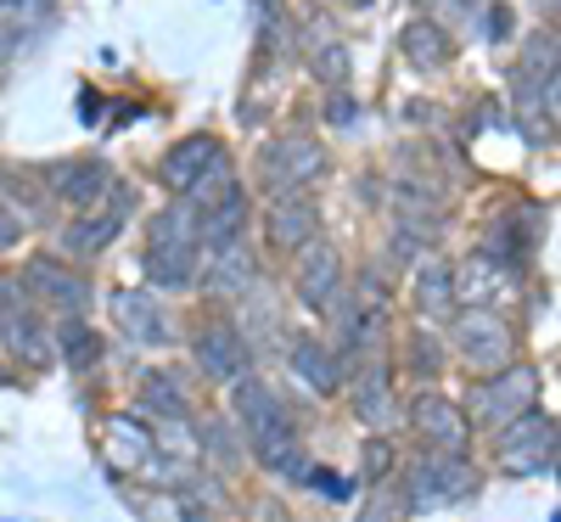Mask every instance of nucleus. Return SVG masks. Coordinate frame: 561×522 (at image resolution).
<instances>
[{
  "label": "nucleus",
  "mask_w": 561,
  "mask_h": 522,
  "mask_svg": "<svg viewBox=\"0 0 561 522\" xmlns=\"http://www.w3.org/2000/svg\"><path fill=\"white\" fill-rule=\"evenodd\" d=\"M197 264H203V230H197V208L174 197L169 208H158L147 219V275L158 287L180 293L197 281Z\"/></svg>",
  "instance_id": "1"
},
{
  "label": "nucleus",
  "mask_w": 561,
  "mask_h": 522,
  "mask_svg": "<svg viewBox=\"0 0 561 522\" xmlns=\"http://www.w3.org/2000/svg\"><path fill=\"white\" fill-rule=\"evenodd\" d=\"M511 102H517L523 124H528V140H545L556 135V34H534L517 57V73H511Z\"/></svg>",
  "instance_id": "2"
},
{
  "label": "nucleus",
  "mask_w": 561,
  "mask_h": 522,
  "mask_svg": "<svg viewBox=\"0 0 561 522\" xmlns=\"http://www.w3.org/2000/svg\"><path fill=\"white\" fill-rule=\"evenodd\" d=\"M325 174V147L314 135H275L264 140L259 152V180L270 197H287V192H304V185H314Z\"/></svg>",
  "instance_id": "3"
},
{
  "label": "nucleus",
  "mask_w": 561,
  "mask_h": 522,
  "mask_svg": "<svg viewBox=\"0 0 561 522\" xmlns=\"http://www.w3.org/2000/svg\"><path fill=\"white\" fill-rule=\"evenodd\" d=\"M500 466L517 472V478L556 466V421L539 416L534 405H528L523 416H511V421L500 427Z\"/></svg>",
  "instance_id": "4"
},
{
  "label": "nucleus",
  "mask_w": 561,
  "mask_h": 522,
  "mask_svg": "<svg viewBox=\"0 0 561 522\" xmlns=\"http://www.w3.org/2000/svg\"><path fill=\"white\" fill-rule=\"evenodd\" d=\"M466 495H478V472L466 466V455H444V450H433V455H421L415 461V472H410V500L415 506H455V500H466Z\"/></svg>",
  "instance_id": "5"
},
{
  "label": "nucleus",
  "mask_w": 561,
  "mask_h": 522,
  "mask_svg": "<svg viewBox=\"0 0 561 522\" xmlns=\"http://www.w3.org/2000/svg\"><path fill=\"white\" fill-rule=\"evenodd\" d=\"M534 394H539V371L534 365H500L489 383L472 394V410H478V421H494V427H505L511 416H523L528 405H534Z\"/></svg>",
  "instance_id": "6"
},
{
  "label": "nucleus",
  "mask_w": 561,
  "mask_h": 522,
  "mask_svg": "<svg viewBox=\"0 0 561 522\" xmlns=\"http://www.w3.org/2000/svg\"><path fill=\"white\" fill-rule=\"evenodd\" d=\"M192 354H197L203 376H214V383H237V376H248V365H253V343L242 338L237 320H208L192 338Z\"/></svg>",
  "instance_id": "7"
},
{
  "label": "nucleus",
  "mask_w": 561,
  "mask_h": 522,
  "mask_svg": "<svg viewBox=\"0 0 561 522\" xmlns=\"http://www.w3.org/2000/svg\"><path fill=\"white\" fill-rule=\"evenodd\" d=\"M455 349L472 360L478 371H500L511 365V326L494 309H460L455 315Z\"/></svg>",
  "instance_id": "8"
},
{
  "label": "nucleus",
  "mask_w": 561,
  "mask_h": 522,
  "mask_svg": "<svg viewBox=\"0 0 561 522\" xmlns=\"http://www.w3.org/2000/svg\"><path fill=\"white\" fill-rule=\"evenodd\" d=\"M230 405H237V421L248 427L253 444H270V439H287V433H293L287 399H275V388L259 383V376H237V394H230Z\"/></svg>",
  "instance_id": "9"
},
{
  "label": "nucleus",
  "mask_w": 561,
  "mask_h": 522,
  "mask_svg": "<svg viewBox=\"0 0 561 522\" xmlns=\"http://www.w3.org/2000/svg\"><path fill=\"white\" fill-rule=\"evenodd\" d=\"M410 427H415V439L427 444V450H444V455H466V416L460 405L438 399V394H421L410 405Z\"/></svg>",
  "instance_id": "10"
},
{
  "label": "nucleus",
  "mask_w": 561,
  "mask_h": 522,
  "mask_svg": "<svg viewBox=\"0 0 561 522\" xmlns=\"http://www.w3.org/2000/svg\"><path fill=\"white\" fill-rule=\"evenodd\" d=\"M214 163H225L219 135H185L180 147H169V152H163V169H158V174H163V185H169L174 197H185V192H192V185H197Z\"/></svg>",
  "instance_id": "11"
},
{
  "label": "nucleus",
  "mask_w": 561,
  "mask_h": 522,
  "mask_svg": "<svg viewBox=\"0 0 561 522\" xmlns=\"http://www.w3.org/2000/svg\"><path fill=\"white\" fill-rule=\"evenodd\" d=\"M298 253H304V259H298L293 287H298V298H304L309 309H325V304L343 293V259H337V248H325V242H304Z\"/></svg>",
  "instance_id": "12"
},
{
  "label": "nucleus",
  "mask_w": 561,
  "mask_h": 522,
  "mask_svg": "<svg viewBox=\"0 0 561 522\" xmlns=\"http://www.w3.org/2000/svg\"><path fill=\"white\" fill-rule=\"evenodd\" d=\"M314 230H320V208L309 192L275 197V208H270V248L275 253H298L304 242H314Z\"/></svg>",
  "instance_id": "13"
},
{
  "label": "nucleus",
  "mask_w": 561,
  "mask_h": 522,
  "mask_svg": "<svg viewBox=\"0 0 561 522\" xmlns=\"http://www.w3.org/2000/svg\"><path fill=\"white\" fill-rule=\"evenodd\" d=\"M28 293H39L57 315H84L90 309V281L73 275V270H62L57 259H34L28 264Z\"/></svg>",
  "instance_id": "14"
},
{
  "label": "nucleus",
  "mask_w": 561,
  "mask_h": 522,
  "mask_svg": "<svg viewBox=\"0 0 561 522\" xmlns=\"http://www.w3.org/2000/svg\"><path fill=\"white\" fill-rule=\"evenodd\" d=\"M113 315H118V326L129 331L135 343H152V349L174 343L169 309H163L158 298H147V293H113Z\"/></svg>",
  "instance_id": "15"
},
{
  "label": "nucleus",
  "mask_w": 561,
  "mask_h": 522,
  "mask_svg": "<svg viewBox=\"0 0 561 522\" xmlns=\"http://www.w3.org/2000/svg\"><path fill=\"white\" fill-rule=\"evenodd\" d=\"M511 281H517V270L483 253V259H472V264H460V270H455V304H466V309H489V298H505V293H511Z\"/></svg>",
  "instance_id": "16"
},
{
  "label": "nucleus",
  "mask_w": 561,
  "mask_h": 522,
  "mask_svg": "<svg viewBox=\"0 0 561 522\" xmlns=\"http://www.w3.org/2000/svg\"><path fill=\"white\" fill-rule=\"evenodd\" d=\"M0 343H7L12 360H28V365H45V360H51V331H45L39 315L23 309V304L0 309Z\"/></svg>",
  "instance_id": "17"
},
{
  "label": "nucleus",
  "mask_w": 561,
  "mask_h": 522,
  "mask_svg": "<svg viewBox=\"0 0 561 522\" xmlns=\"http://www.w3.org/2000/svg\"><path fill=\"white\" fill-rule=\"evenodd\" d=\"M51 192H57L68 208H96V203L113 192V174H107V163H96V158H79V163H62V169L51 174Z\"/></svg>",
  "instance_id": "18"
},
{
  "label": "nucleus",
  "mask_w": 561,
  "mask_h": 522,
  "mask_svg": "<svg viewBox=\"0 0 561 522\" xmlns=\"http://www.w3.org/2000/svg\"><path fill=\"white\" fill-rule=\"evenodd\" d=\"M304 57H309V73H314L320 84H332V90H343L348 73H354L348 45H343L332 29H325V23H309V34H304Z\"/></svg>",
  "instance_id": "19"
},
{
  "label": "nucleus",
  "mask_w": 561,
  "mask_h": 522,
  "mask_svg": "<svg viewBox=\"0 0 561 522\" xmlns=\"http://www.w3.org/2000/svg\"><path fill=\"white\" fill-rule=\"evenodd\" d=\"M449 57H455V45H449V29H444V23L415 18V23L404 29V63H410V68L438 73V68H449Z\"/></svg>",
  "instance_id": "20"
},
{
  "label": "nucleus",
  "mask_w": 561,
  "mask_h": 522,
  "mask_svg": "<svg viewBox=\"0 0 561 522\" xmlns=\"http://www.w3.org/2000/svg\"><path fill=\"white\" fill-rule=\"evenodd\" d=\"M293 371L304 376L314 394H337V388H343V360H337V349H325V343H314V338H298V343H293Z\"/></svg>",
  "instance_id": "21"
},
{
  "label": "nucleus",
  "mask_w": 561,
  "mask_h": 522,
  "mask_svg": "<svg viewBox=\"0 0 561 522\" xmlns=\"http://www.w3.org/2000/svg\"><path fill=\"white\" fill-rule=\"evenodd\" d=\"M242 225H248V197H242V185H237V192H225L219 203H208V208L197 214L203 242H214V248H230V242L242 236Z\"/></svg>",
  "instance_id": "22"
},
{
  "label": "nucleus",
  "mask_w": 561,
  "mask_h": 522,
  "mask_svg": "<svg viewBox=\"0 0 561 522\" xmlns=\"http://www.w3.org/2000/svg\"><path fill=\"white\" fill-rule=\"evenodd\" d=\"M415 298H421V315L455 320V270L444 259H427L415 270Z\"/></svg>",
  "instance_id": "23"
},
{
  "label": "nucleus",
  "mask_w": 561,
  "mask_h": 522,
  "mask_svg": "<svg viewBox=\"0 0 561 522\" xmlns=\"http://www.w3.org/2000/svg\"><path fill=\"white\" fill-rule=\"evenodd\" d=\"M57 360L73 365V371H90V365L102 360V331L84 326L79 315H62L57 320Z\"/></svg>",
  "instance_id": "24"
},
{
  "label": "nucleus",
  "mask_w": 561,
  "mask_h": 522,
  "mask_svg": "<svg viewBox=\"0 0 561 522\" xmlns=\"http://www.w3.org/2000/svg\"><path fill=\"white\" fill-rule=\"evenodd\" d=\"M203 287L214 293V298H237V293H248L253 287V259L230 242V248H219V259H214V270L203 275Z\"/></svg>",
  "instance_id": "25"
},
{
  "label": "nucleus",
  "mask_w": 561,
  "mask_h": 522,
  "mask_svg": "<svg viewBox=\"0 0 561 522\" xmlns=\"http://www.w3.org/2000/svg\"><path fill=\"white\" fill-rule=\"evenodd\" d=\"M118 214H124V203H113V214H84L79 225H68V253H79V259H96L113 236H118Z\"/></svg>",
  "instance_id": "26"
},
{
  "label": "nucleus",
  "mask_w": 561,
  "mask_h": 522,
  "mask_svg": "<svg viewBox=\"0 0 561 522\" xmlns=\"http://www.w3.org/2000/svg\"><path fill=\"white\" fill-rule=\"evenodd\" d=\"M534 242H539V225H523V219H494V230H489V259H500V264L517 270V264L534 253Z\"/></svg>",
  "instance_id": "27"
},
{
  "label": "nucleus",
  "mask_w": 561,
  "mask_h": 522,
  "mask_svg": "<svg viewBox=\"0 0 561 522\" xmlns=\"http://www.w3.org/2000/svg\"><path fill=\"white\" fill-rule=\"evenodd\" d=\"M140 405H147V416H158V421H185V388L169 371H152L147 383H140Z\"/></svg>",
  "instance_id": "28"
},
{
  "label": "nucleus",
  "mask_w": 561,
  "mask_h": 522,
  "mask_svg": "<svg viewBox=\"0 0 561 522\" xmlns=\"http://www.w3.org/2000/svg\"><path fill=\"white\" fill-rule=\"evenodd\" d=\"M410 371L421 376V383H433V376H444V343H438V331H410Z\"/></svg>",
  "instance_id": "29"
},
{
  "label": "nucleus",
  "mask_w": 561,
  "mask_h": 522,
  "mask_svg": "<svg viewBox=\"0 0 561 522\" xmlns=\"http://www.w3.org/2000/svg\"><path fill=\"white\" fill-rule=\"evenodd\" d=\"M253 450H259V461L270 472H287V478H304V472H309V461H304V450H298L293 433L287 439H270V444H253Z\"/></svg>",
  "instance_id": "30"
},
{
  "label": "nucleus",
  "mask_w": 561,
  "mask_h": 522,
  "mask_svg": "<svg viewBox=\"0 0 561 522\" xmlns=\"http://www.w3.org/2000/svg\"><path fill=\"white\" fill-rule=\"evenodd\" d=\"M354 410H359V421H377V427L393 416V405H388V371H370V376H365Z\"/></svg>",
  "instance_id": "31"
},
{
  "label": "nucleus",
  "mask_w": 561,
  "mask_h": 522,
  "mask_svg": "<svg viewBox=\"0 0 561 522\" xmlns=\"http://www.w3.org/2000/svg\"><path fill=\"white\" fill-rule=\"evenodd\" d=\"M203 444H208V455L219 466H237L242 461V444L230 439V421H203Z\"/></svg>",
  "instance_id": "32"
},
{
  "label": "nucleus",
  "mask_w": 561,
  "mask_h": 522,
  "mask_svg": "<svg viewBox=\"0 0 561 522\" xmlns=\"http://www.w3.org/2000/svg\"><path fill=\"white\" fill-rule=\"evenodd\" d=\"M359 522H404V495H370V506L359 511Z\"/></svg>",
  "instance_id": "33"
},
{
  "label": "nucleus",
  "mask_w": 561,
  "mask_h": 522,
  "mask_svg": "<svg viewBox=\"0 0 561 522\" xmlns=\"http://www.w3.org/2000/svg\"><path fill=\"white\" fill-rule=\"evenodd\" d=\"M388 466H393L388 444H382V439H370V444H365V478H370V484H377V478H388Z\"/></svg>",
  "instance_id": "34"
},
{
  "label": "nucleus",
  "mask_w": 561,
  "mask_h": 522,
  "mask_svg": "<svg viewBox=\"0 0 561 522\" xmlns=\"http://www.w3.org/2000/svg\"><path fill=\"white\" fill-rule=\"evenodd\" d=\"M511 34H517V18H511V7L500 0V7H489V39H494V45H505Z\"/></svg>",
  "instance_id": "35"
},
{
  "label": "nucleus",
  "mask_w": 561,
  "mask_h": 522,
  "mask_svg": "<svg viewBox=\"0 0 561 522\" xmlns=\"http://www.w3.org/2000/svg\"><path fill=\"white\" fill-rule=\"evenodd\" d=\"M304 478H309L325 500H348V478H337V472H304Z\"/></svg>",
  "instance_id": "36"
},
{
  "label": "nucleus",
  "mask_w": 561,
  "mask_h": 522,
  "mask_svg": "<svg viewBox=\"0 0 561 522\" xmlns=\"http://www.w3.org/2000/svg\"><path fill=\"white\" fill-rule=\"evenodd\" d=\"M427 7H433V23H438V18H460V23H466V18L478 12V0H427Z\"/></svg>",
  "instance_id": "37"
},
{
  "label": "nucleus",
  "mask_w": 561,
  "mask_h": 522,
  "mask_svg": "<svg viewBox=\"0 0 561 522\" xmlns=\"http://www.w3.org/2000/svg\"><path fill=\"white\" fill-rule=\"evenodd\" d=\"M18 236H23V219H18V208H7V203H0V248H12Z\"/></svg>",
  "instance_id": "38"
},
{
  "label": "nucleus",
  "mask_w": 561,
  "mask_h": 522,
  "mask_svg": "<svg viewBox=\"0 0 561 522\" xmlns=\"http://www.w3.org/2000/svg\"><path fill=\"white\" fill-rule=\"evenodd\" d=\"M348 7H370V0H348Z\"/></svg>",
  "instance_id": "39"
},
{
  "label": "nucleus",
  "mask_w": 561,
  "mask_h": 522,
  "mask_svg": "<svg viewBox=\"0 0 561 522\" xmlns=\"http://www.w3.org/2000/svg\"><path fill=\"white\" fill-rule=\"evenodd\" d=\"M539 7H556V0H539Z\"/></svg>",
  "instance_id": "40"
}]
</instances>
